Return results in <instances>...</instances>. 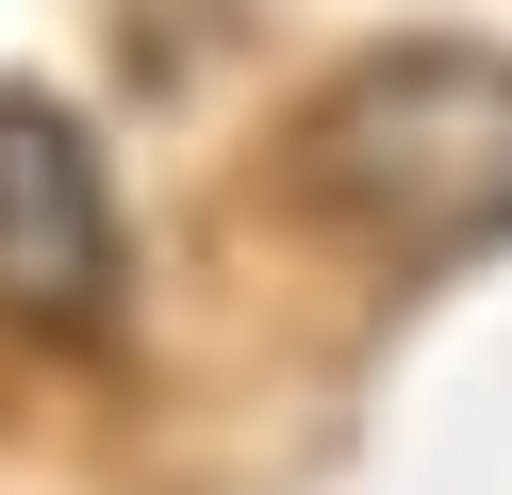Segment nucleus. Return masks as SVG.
<instances>
[{"label":"nucleus","mask_w":512,"mask_h":495,"mask_svg":"<svg viewBox=\"0 0 512 495\" xmlns=\"http://www.w3.org/2000/svg\"><path fill=\"white\" fill-rule=\"evenodd\" d=\"M298 182L331 215H364L380 248H413V264L512 248V50H479V33H380L298 116Z\"/></svg>","instance_id":"1"},{"label":"nucleus","mask_w":512,"mask_h":495,"mask_svg":"<svg viewBox=\"0 0 512 495\" xmlns=\"http://www.w3.org/2000/svg\"><path fill=\"white\" fill-rule=\"evenodd\" d=\"M133 297V231H116V165L50 83H0V330L17 347H100Z\"/></svg>","instance_id":"2"}]
</instances>
